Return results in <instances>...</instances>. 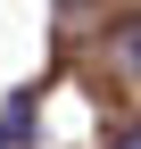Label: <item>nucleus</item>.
<instances>
[{"label":"nucleus","instance_id":"1","mask_svg":"<svg viewBox=\"0 0 141 149\" xmlns=\"http://www.w3.org/2000/svg\"><path fill=\"white\" fill-rule=\"evenodd\" d=\"M125 58L141 66V17H133V25H125Z\"/></svg>","mask_w":141,"mask_h":149},{"label":"nucleus","instance_id":"2","mask_svg":"<svg viewBox=\"0 0 141 149\" xmlns=\"http://www.w3.org/2000/svg\"><path fill=\"white\" fill-rule=\"evenodd\" d=\"M108 149H141V124H133V133H116V141H108Z\"/></svg>","mask_w":141,"mask_h":149}]
</instances>
